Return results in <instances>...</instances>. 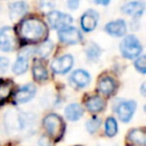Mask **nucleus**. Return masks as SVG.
Masks as SVG:
<instances>
[{
  "instance_id": "0eeeda50",
  "label": "nucleus",
  "mask_w": 146,
  "mask_h": 146,
  "mask_svg": "<svg viewBox=\"0 0 146 146\" xmlns=\"http://www.w3.org/2000/svg\"><path fill=\"white\" fill-rule=\"evenodd\" d=\"M73 63H74V59L71 55H63V56L54 59V62L51 64V67H52V71L55 73L64 74V73L68 72L72 68Z\"/></svg>"
},
{
  "instance_id": "c85d7f7f",
  "label": "nucleus",
  "mask_w": 146,
  "mask_h": 146,
  "mask_svg": "<svg viewBox=\"0 0 146 146\" xmlns=\"http://www.w3.org/2000/svg\"><path fill=\"white\" fill-rule=\"evenodd\" d=\"M39 144H40V146H49L50 145V141H49V139L47 137L42 136L41 139L39 140Z\"/></svg>"
},
{
  "instance_id": "a878e982",
  "label": "nucleus",
  "mask_w": 146,
  "mask_h": 146,
  "mask_svg": "<svg viewBox=\"0 0 146 146\" xmlns=\"http://www.w3.org/2000/svg\"><path fill=\"white\" fill-rule=\"evenodd\" d=\"M135 67H136L141 74H145V72H146V58H145L144 55L137 57V60L135 62Z\"/></svg>"
},
{
  "instance_id": "7c9ffc66",
  "label": "nucleus",
  "mask_w": 146,
  "mask_h": 146,
  "mask_svg": "<svg viewBox=\"0 0 146 146\" xmlns=\"http://www.w3.org/2000/svg\"><path fill=\"white\" fill-rule=\"evenodd\" d=\"M141 94L145 95V83H143V86H141Z\"/></svg>"
},
{
  "instance_id": "7ed1b4c3",
  "label": "nucleus",
  "mask_w": 146,
  "mask_h": 146,
  "mask_svg": "<svg viewBox=\"0 0 146 146\" xmlns=\"http://www.w3.org/2000/svg\"><path fill=\"white\" fill-rule=\"evenodd\" d=\"M43 125L54 139H59L64 133V122L57 114L47 115L43 120Z\"/></svg>"
},
{
  "instance_id": "2eb2a0df",
  "label": "nucleus",
  "mask_w": 146,
  "mask_h": 146,
  "mask_svg": "<svg viewBox=\"0 0 146 146\" xmlns=\"http://www.w3.org/2000/svg\"><path fill=\"white\" fill-rule=\"evenodd\" d=\"M71 81L74 84H76L78 87L83 88V87H86V86L89 84V82H90V75L84 70H76V71H74L72 73Z\"/></svg>"
},
{
  "instance_id": "a211bd4d",
  "label": "nucleus",
  "mask_w": 146,
  "mask_h": 146,
  "mask_svg": "<svg viewBox=\"0 0 146 146\" xmlns=\"http://www.w3.org/2000/svg\"><path fill=\"white\" fill-rule=\"evenodd\" d=\"M86 106H87V110L89 112L97 113V112L103 111V108L105 107V102L99 96H94V97H90L86 102Z\"/></svg>"
},
{
  "instance_id": "393cba45",
  "label": "nucleus",
  "mask_w": 146,
  "mask_h": 146,
  "mask_svg": "<svg viewBox=\"0 0 146 146\" xmlns=\"http://www.w3.org/2000/svg\"><path fill=\"white\" fill-rule=\"evenodd\" d=\"M102 124V120L99 119V117H91L88 122H87V130L90 132V133H94V132H96L97 130H98V128H99V125Z\"/></svg>"
},
{
  "instance_id": "9d476101",
  "label": "nucleus",
  "mask_w": 146,
  "mask_h": 146,
  "mask_svg": "<svg viewBox=\"0 0 146 146\" xmlns=\"http://www.w3.org/2000/svg\"><path fill=\"white\" fill-rule=\"evenodd\" d=\"M136 107H137V104L133 100L122 102L117 107V115H119L120 120L123 122H128L132 117Z\"/></svg>"
},
{
  "instance_id": "6ab92c4d",
  "label": "nucleus",
  "mask_w": 146,
  "mask_h": 146,
  "mask_svg": "<svg viewBox=\"0 0 146 146\" xmlns=\"http://www.w3.org/2000/svg\"><path fill=\"white\" fill-rule=\"evenodd\" d=\"M65 115L71 121H78L83 115V110L79 104H70L65 108Z\"/></svg>"
},
{
  "instance_id": "20e7f679",
  "label": "nucleus",
  "mask_w": 146,
  "mask_h": 146,
  "mask_svg": "<svg viewBox=\"0 0 146 146\" xmlns=\"http://www.w3.org/2000/svg\"><path fill=\"white\" fill-rule=\"evenodd\" d=\"M16 47V35L13 27L3 26L0 29V50L13 51Z\"/></svg>"
},
{
  "instance_id": "412c9836",
  "label": "nucleus",
  "mask_w": 146,
  "mask_h": 146,
  "mask_svg": "<svg viewBox=\"0 0 146 146\" xmlns=\"http://www.w3.org/2000/svg\"><path fill=\"white\" fill-rule=\"evenodd\" d=\"M13 83L10 81H1L0 82V103H3L11 92Z\"/></svg>"
},
{
  "instance_id": "1a4fd4ad",
  "label": "nucleus",
  "mask_w": 146,
  "mask_h": 146,
  "mask_svg": "<svg viewBox=\"0 0 146 146\" xmlns=\"http://www.w3.org/2000/svg\"><path fill=\"white\" fill-rule=\"evenodd\" d=\"M35 91H36V89H35L34 84H32V83L25 84V86H23L22 88H19L16 91L15 97H14L15 102L18 103V104H24V103L31 100L34 97Z\"/></svg>"
},
{
  "instance_id": "b1692460",
  "label": "nucleus",
  "mask_w": 146,
  "mask_h": 146,
  "mask_svg": "<svg viewBox=\"0 0 146 146\" xmlns=\"http://www.w3.org/2000/svg\"><path fill=\"white\" fill-rule=\"evenodd\" d=\"M100 56V49L96 43H90L87 48V57L90 60H97Z\"/></svg>"
},
{
  "instance_id": "6e6552de",
  "label": "nucleus",
  "mask_w": 146,
  "mask_h": 146,
  "mask_svg": "<svg viewBox=\"0 0 146 146\" xmlns=\"http://www.w3.org/2000/svg\"><path fill=\"white\" fill-rule=\"evenodd\" d=\"M98 18H99V15L96 10H94V9L87 10L81 16V19H80V24H81L82 30L84 32H91L92 30H95L97 22H98Z\"/></svg>"
},
{
  "instance_id": "9b49d317",
  "label": "nucleus",
  "mask_w": 146,
  "mask_h": 146,
  "mask_svg": "<svg viewBox=\"0 0 146 146\" xmlns=\"http://www.w3.org/2000/svg\"><path fill=\"white\" fill-rule=\"evenodd\" d=\"M105 31L112 36H123L127 32V24L123 19H116L105 25Z\"/></svg>"
},
{
  "instance_id": "c756f323",
  "label": "nucleus",
  "mask_w": 146,
  "mask_h": 146,
  "mask_svg": "<svg viewBox=\"0 0 146 146\" xmlns=\"http://www.w3.org/2000/svg\"><path fill=\"white\" fill-rule=\"evenodd\" d=\"M111 0H95V2L97 5H102V6H107L110 3Z\"/></svg>"
},
{
  "instance_id": "f257e3e1",
  "label": "nucleus",
  "mask_w": 146,
  "mask_h": 146,
  "mask_svg": "<svg viewBox=\"0 0 146 146\" xmlns=\"http://www.w3.org/2000/svg\"><path fill=\"white\" fill-rule=\"evenodd\" d=\"M48 29L43 21L35 17L23 19L18 25V35L25 42H39L47 36Z\"/></svg>"
},
{
  "instance_id": "423d86ee",
  "label": "nucleus",
  "mask_w": 146,
  "mask_h": 146,
  "mask_svg": "<svg viewBox=\"0 0 146 146\" xmlns=\"http://www.w3.org/2000/svg\"><path fill=\"white\" fill-rule=\"evenodd\" d=\"M47 19H48L49 25L52 29H57V30H60L65 26H68L73 22V18L70 15L63 14L58 10H51L47 15Z\"/></svg>"
},
{
  "instance_id": "ddd939ff",
  "label": "nucleus",
  "mask_w": 146,
  "mask_h": 146,
  "mask_svg": "<svg viewBox=\"0 0 146 146\" xmlns=\"http://www.w3.org/2000/svg\"><path fill=\"white\" fill-rule=\"evenodd\" d=\"M145 9V6L141 1H131L129 3H125L122 6L121 10L125 15H130L133 17H139L143 15Z\"/></svg>"
},
{
  "instance_id": "aec40b11",
  "label": "nucleus",
  "mask_w": 146,
  "mask_h": 146,
  "mask_svg": "<svg viewBox=\"0 0 146 146\" xmlns=\"http://www.w3.org/2000/svg\"><path fill=\"white\" fill-rule=\"evenodd\" d=\"M33 76L36 81H44L48 78V72L46 66L40 62L35 60L34 66H33Z\"/></svg>"
},
{
  "instance_id": "f8f14e48",
  "label": "nucleus",
  "mask_w": 146,
  "mask_h": 146,
  "mask_svg": "<svg viewBox=\"0 0 146 146\" xmlns=\"http://www.w3.org/2000/svg\"><path fill=\"white\" fill-rule=\"evenodd\" d=\"M31 52H32L31 49H24L21 51L19 56L17 57V59L13 66V71L16 74H23L26 72V70L29 67V57H30Z\"/></svg>"
},
{
  "instance_id": "f03ea898",
  "label": "nucleus",
  "mask_w": 146,
  "mask_h": 146,
  "mask_svg": "<svg viewBox=\"0 0 146 146\" xmlns=\"http://www.w3.org/2000/svg\"><path fill=\"white\" fill-rule=\"evenodd\" d=\"M120 49H121L122 55L125 58L133 59V58H137L140 55V52L143 50V47H141L139 40L135 35L130 34V35H127L123 39V41L121 42Z\"/></svg>"
},
{
  "instance_id": "4468645a",
  "label": "nucleus",
  "mask_w": 146,
  "mask_h": 146,
  "mask_svg": "<svg viewBox=\"0 0 146 146\" xmlns=\"http://www.w3.org/2000/svg\"><path fill=\"white\" fill-rule=\"evenodd\" d=\"M116 89V82L111 76H104L98 82V90L104 95H112Z\"/></svg>"
},
{
  "instance_id": "39448f33",
  "label": "nucleus",
  "mask_w": 146,
  "mask_h": 146,
  "mask_svg": "<svg viewBox=\"0 0 146 146\" xmlns=\"http://www.w3.org/2000/svg\"><path fill=\"white\" fill-rule=\"evenodd\" d=\"M58 38L63 43H67V44H75L82 41L81 32L76 27L71 25L58 30Z\"/></svg>"
},
{
  "instance_id": "bb28decb",
  "label": "nucleus",
  "mask_w": 146,
  "mask_h": 146,
  "mask_svg": "<svg viewBox=\"0 0 146 146\" xmlns=\"http://www.w3.org/2000/svg\"><path fill=\"white\" fill-rule=\"evenodd\" d=\"M9 65V60L5 57H0V73L5 72Z\"/></svg>"
},
{
  "instance_id": "dca6fc26",
  "label": "nucleus",
  "mask_w": 146,
  "mask_h": 146,
  "mask_svg": "<svg viewBox=\"0 0 146 146\" xmlns=\"http://www.w3.org/2000/svg\"><path fill=\"white\" fill-rule=\"evenodd\" d=\"M128 139L138 146H145L146 145V132L144 129H133L129 132Z\"/></svg>"
},
{
  "instance_id": "4be33fe9",
  "label": "nucleus",
  "mask_w": 146,
  "mask_h": 146,
  "mask_svg": "<svg viewBox=\"0 0 146 146\" xmlns=\"http://www.w3.org/2000/svg\"><path fill=\"white\" fill-rule=\"evenodd\" d=\"M52 50V42L47 40V41H43L38 48H36V52L40 57H47Z\"/></svg>"
},
{
  "instance_id": "5701e85b",
  "label": "nucleus",
  "mask_w": 146,
  "mask_h": 146,
  "mask_svg": "<svg viewBox=\"0 0 146 146\" xmlns=\"http://www.w3.org/2000/svg\"><path fill=\"white\" fill-rule=\"evenodd\" d=\"M116 132H117L116 121L113 117H108L106 120V123H105V133H106V136L113 137V136L116 135Z\"/></svg>"
},
{
  "instance_id": "f3484780",
  "label": "nucleus",
  "mask_w": 146,
  "mask_h": 146,
  "mask_svg": "<svg viewBox=\"0 0 146 146\" xmlns=\"http://www.w3.org/2000/svg\"><path fill=\"white\" fill-rule=\"evenodd\" d=\"M27 10V5L24 1H17L9 5V14L13 19L23 16Z\"/></svg>"
},
{
  "instance_id": "cd10ccee",
  "label": "nucleus",
  "mask_w": 146,
  "mask_h": 146,
  "mask_svg": "<svg viewBox=\"0 0 146 146\" xmlns=\"http://www.w3.org/2000/svg\"><path fill=\"white\" fill-rule=\"evenodd\" d=\"M79 5H80V0H67V7L71 10L78 9Z\"/></svg>"
}]
</instances>
